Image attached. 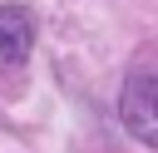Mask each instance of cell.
<instances>
[{
	"label": "cell",
	"mask_w": 158,
	"mask_h": 153,
	"mask_svg": "<svg viewBox=\"0 0 158 153\" xmlns=\"http://www.w3.org/2000/svg\"><path fill=\"white\" fill-rule=\"evenodd\" d=\"M118 118L138 143H158V74L148 64V54H138V64L123 79V99H118Z\"/></svg>",
	"instance_id": "1"
},
{
	"label": "cell",
	"mask_w": 158,
	"mask_h": 153,
	"mask_svg": "<svg viewBox=\"0 0 158 153\" xmlns=\"http://www.w3.org/2000/svg\"><path fill=\"white\" fill-rule=\"evenodd\" d=\"M35 49V20L25 5H0V64H25Z\"/></svg>",
	"instance_id": "2"
}]
</instances>
